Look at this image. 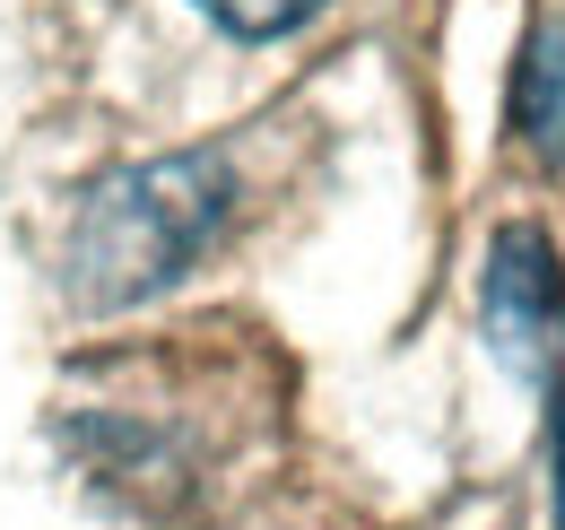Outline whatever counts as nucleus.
Masks as SVG:
<instances>
[{
  "instance_id": "nucleus-1",
  "label": "nucleus",
  "mask_w": 565,
  "mask_h": 530,
  "mask_svg": "<svg viewBox=\"0 0 565 530\" xmlns=\"http://www.w3.org/2000/svg\"><path fill=\"white\" fill-rule=\"evenodd\" d=\"M226 200H235V183H226V166H217L210 148L148 157V166L105 174L96 192L78 200L71 244H62L71 296L96 305V314H114V305H140L157 287H174L217 244Z\"/></svg>"
},
{
  "instance_id": "nucleus-2",
  "label": "nucleus",
  "mask_w": 565,
  "mask_h": 530,
  "mask_svg": "<svg viewBox=\"0 0 565 530\" xmlns=\"http://www.w3.org/2000/svg\"><path fill=\"white\" fill-rule=\"evenodd\" d=\"M488 331L495 348L548 392L565 435V278L548 262V244L531 226H504L495 235V269H488Z\"/></svg>"
},
{
  "instance_id": "nucleus-4",
  "label": "nucleus",
  "mask_w": 565,
  "mask_h": 530,
  "mask_svg": "<svg viewBox=\"0 0 565 530\" xmlns=\"http://www.w3.org/2000/svg\"><path fill=\"white\" fill-rule=\"evenodd\" d=\"M226 35H287V26H305L322 0H201Z\"/></svg>"
},
{
  "instance_id": "nucleus-3",
  "label": "nucleus",
  "mask_w": 565,
  "mask_h": 530,
  "mask_svg": "<svg viewBox=\"0 0 565 530\" xmlns=\"http://www.w3.org/2000/svg\"><path fill=\"white\" fill-rule=\"evenodd\" d=\"M522 139L565 166V26H540L522 53Z\"/></svg>"
}]
</instances>
